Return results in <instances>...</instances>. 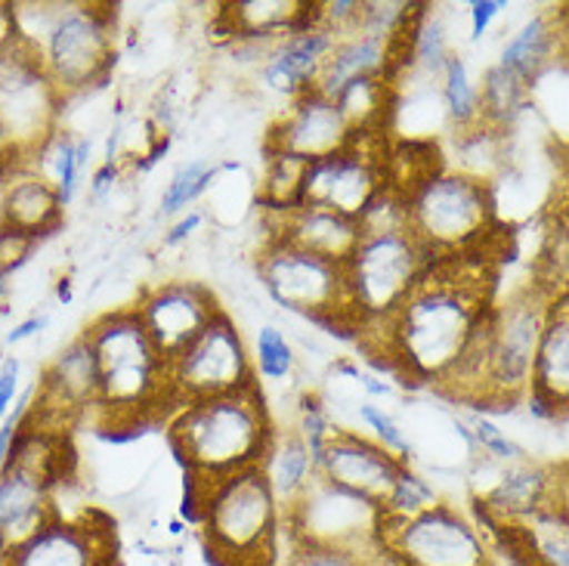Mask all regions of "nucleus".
<instances>
[{"instance_id":"obj_1","label":"nucleus","mask_w":569,"mask_h":566,"mask_svg":"<svg viewBox=\"0 0 569 566\" xmlns=\"http://www.w3.org/2000/svg\"><path fill=\"white\" fill-rule=\"evenodd\" d=\"M492 307V272L486 260H433L402 307L375 328L378 354L399 378L440 387L461 363Z\"/></svg>"},{"instance_id":"obj_2","label":"nucleus","mask_w":569,"mask_h":566,"mask_svg":"<svg viewBox=\"0 0 569 566\" xmlns=\"http://www.w3.org/2000/svg\"><path fill=\"white\" fill-rule=\"evenodd\" d=\"M276 425L260 384L223 397L186 403L171 415L173 453L186 467V483H213L263 461Z\"/></svg>"},{"instance_id":"obj_3","label":"nucleus","mask_w":569,"mask_h":566,"mask_svg":"<svg viewBox=\"0 0 569 566\" xmlns=\"http://www.w3.org/2000/svg\"><path fill=\"white\" fill-rule=\"evenodd\" d=\"M16 38L41 59L47 78L69 100L102 85L114 66V10L78 0L13 3Z\"/></svg>"},{"instance_id":"obj_4","label":"nucleus","mask_w":569,"mask_h":566,"mask_svg":"<svg viewBox=\"0 0 569 566\" xmlns=\"http://www.w3.org/2000/svg\"><path fill=\"white\" fill-rule=\"evenodd\" d=\"M186 496L204 548L220 566L279 557L284 510L260 465L213 483H186Z\"/></svg>"},{"instance_id":"obj_5","label":"nucleus","mask_w":569,"mask_h":566,"mask_svg":"<svg viewBox=\"0 0 569 566\" xmlns=\"http://www.w3.org/2000/svg\"><path fill=\"white\" fill-rule=\"evenodd\" d=\"M84 338L100 366L97 411L109 430L140 425L171 406L168 359L158 354L133 307L102 312L84 328Z\"/></svg>"},{"instance_id":"obj_6","label":"nucleus","mask_w":569,"mask_h":566,"mask_svg":"<svg viewBox=\"0 0 569 566\" xmlns=\"http://www.w3.org/2000/svg\"><path fill=\"white\" fill-rule=\"evenodd\" d=\"M409 229L433 260L470 257L496 224V201L483 180L465 170H437L406 192Z\"/></svg>"},{"instance_id":"obj_7","label":"nucleus","mask_w":569,"mask_h":566,"mask_svg":"<svg viewBox=\"0 0 569 566\" xmlns=\"http://www.w3.org/2000/svg\"><path fill=\"white\" fill-rule=\"evenodd\" d=\"M430 264L433 257L421 248L412 229L359 236L356 251L343 264L356 328L369 331L385 326L412 295Z\"/></svg>"},{"instance_id":"obj_8","label":"nucleus","mask_w":569,"mask_h":566,"mask_svg":"<svg viewBox=\"0 0 569 566\" xmlns=\"http://www.w3.org/2000/svg\"><path fill=\"white\" fill-rule=\"evenodd\" d=\"M555 300H548L536 285L513 291L486 319V378L480 406L513 409L517 399L529 397L536 350H539L545 319Z\"/></svg>"},{"instance_id":"obj_9","label":"nucleus","mask_w":569,"mask_h":566,"mask_svg":"<svg viewBox=\"0 0 569 566\" xmlns=\"http://www.w3.org/2000/svg\"><path fill=\"white\" fill-rule=\"evenodd\" d=\"M257 279L267 298L284 312L356 328L343 264L300 251L282 239H267L257 251Z\"/></svg>"},{"instance_id":"obj_10","label":"nucleus","mask_w":569,"mask_h":566,"mask_svg":"<svg viewBox=\"0 0 569 566\" xmlns=\"http://www.w3.org/2000/svg\"><path fill=\"white\" fill-rule=\"evenodd\" d=\"M251 347L227 310L213 319L186 350L168 359V397L171 415L186 403L236 394L254 387Z\"/></svg>"},{"instance_id":"obj_11","label":"nucleus","mask_w":569,"mask_h":566,"mask_svg":"<svg viewBox=\"0 0 569 566\" xmlns=\"http://www.w3.org/2000/svg\"><path fill=\"white\" fill-rule=\"evenodd\" d=\"M381 557L385 566H496L477 524L449 505L412 520H385Z\"/></svg>"},{"instance_id":"obj_12","label":"nucleus","mask_w":569,"mask_h":566,"mask_svg":"<svg viewBox=\"0 0 569 566\" xmlns=\"http://www.w3.org/2000/svg\"><path fill=\"white\" fill-rule=\"evenodd\" d=\"M66 97L47 78L41 59L16 38L0 50V128L29 158L59 130Z\"/></svg>"},{"instance_id":"obj_13","label":"nucleus","mask_w":569,"mask_h":566,"mask_svg":"<svg viewBox=\"0 0 569 566\" xmlns=\"http://www.w3.org/2000/svg\"><path fill=\"white\" fill-rule=\"evenodd\" d=\"M381 505L347 493L322 477L284 510V538L288 542H319L359 552H381Z\"/></svg>"},{"instance_id":"obj_14","label":"nucleus","mask_w":569,"mask_h":566,"mask_svg":"<svg viewBox=\"0 0 569 566\" xmlns=\"http://www.w3.org/2000/svg\"><path fill=\"white\" fill-rule=\"evenodd\" d=\"M387 183L385 137H356L347 149L307 165L303 201L359 220Z\"/></svg>"},{"instance_id":"obj_15","label":"nucleus","mask_w":569,"mask_h":566,"mask_svg":"<svg viewBox=\"0 0 569 566\" xmlns=\"http://www.w3.org/2000/svg\"><path fill=\"white\" fill-rule=\"evenodd\" d=\"M140 322L164 359L186 350L223 312L211 288L196 279H164L142 288L133 304Z\"/></svg>"},{"instance_id":"obj_16","label":"nucleus","mask_w":569,"mask_h":566,"mask_svg":"<svg viewBox=\"0 0 569 566\" xmlns=\"http://www.w3.org/2000/svg\"><path fill=\"white\" fill-rule=\"evenodd\" d=\"M353 140L356 133L347 125L338 102L319 90H307L303 97L288 102V109L276 118V125L263 140V149L284 152L310 165L341 152Z\"/></svg>"},{"instance_id":"obj_17","label":"nucleus","mask_w":569,"mask_h":566,"mask_svg":"<svg viewBox=\"0 0 569 566\" xmlns=\"http://www.w3.org/2000/svg\"><path fill=\"white\" fill-rule=\"evenodd\" d=\"M316 467L326 483H335L347 493L369 498L375 505H385V498L390 496L406 461L387 453L385 446L375 443L369 434L341 427L328 439L326 449L316 455Z\"/></svg>"},{"instance_id":"obj_18","label":"nucleus","mask_w":569,"mask_h":566,"mask_svg":"<svg viewBox=\"0 0 569 566\" xmlns=\"http://www.w3.org/2000/svg\"><path fill=\"white\" fill-rule=\"evenodd\" d=\"M335 34L319 22H310L303 29L291 31L288 38L276 41L267 50L263 62L257 66V85L270 90L279 100L295 102L307 90H316L319 71L335 50Z\"/></svg>"},{"instance_id":"obj_19","label":"nucleus","mask_w":569,"mask_h":566,"mask_svg":"<svg viewBox=\"0 0 569 566\" xmlns=\"http://www.w3.org/2000/svg\"><path fill=\"white\" fill-rule=\"evenodd\" d=\"M0 566H114L112 529L57 517L22 548L0 554Z\"/></svg>"},{"instance_id":"obj_20","label":"nucleus","mask_w":569,"mask_h":566,"mask_svg":"<svg viewBox=\"0 0 569 566\" xmlns=\"http://www.w3.org/2000/svg\"><path fill=\"white\" fill-rule=\"evenodd\" d=\"M560 502V480L557 467H541L532 461L505 465L489 489L480 496V517L486 524H520L541 508H551Z\"/></svg>"},{"instance_id":"obj_21","label":"nucleus","mask_w":569,"mask_h":566,"mask_svg":"<svg viewBox=\"0 0 569 566\" xmlns=\"http://www.w3.org/2000/svg\"><path fill=\"white\" fill-rule=\"evenodd\" d=\"M57 517L50 483L13 465L0 474V554L22 548Z\"/></svg>"},{"instance_id":"obj_22","label":"nucleus","mask_w":569,"mask_h":566,"mask_svg":"<svg viewBox=\"0 0 569 566\" xmlns=\"http://www.w3.org/2000/svg\"><path fill=\"white\" fill-rule=\"evenodd\" d=\"M267 224H270L267 239H282L300 251H310V255L326 257L335 264H347V257L353 255L359 236H362L353 217H343L331 208L307 205V201L282 217H267Z\"/></svg>"},{"instance_id":"obj_23","label":"nucleus","mask_w":569,"mask_h":566,"mask_svg":"<svg viewBox=\"0 0 569 566\" xmlns=\"http://www.w3.org/2000/svg\"><path fill=\"white\" fill-rule=\"evenodd\" d=\"M402 59H406V43H390L381 38H371L366 31L356 29L347 38L335 41L331 57L319 71L316 90L326 97H338L343 87L362 81V78H393L402 71Z\"/></svg>"},{"instance_id":"obj_24","label":"nucleus","mask_w":569,"mask_h":566,"mask_svg":"<svg viewBox=\"0 0 569 566\" xmlns=\"http://www.w3.org/2000/svg\"><path fill=\"white\" fill-rule=\"evenodd\" d=\"M316 3L307 0H236L217 13V29L229 43H276L310 26Z\"/></svg>"},{"instance_id":"obj_25","label":"nucleus","mask_w":569,"mask_h":566,"mask_svg":"<svg viewBox=\"0 0 569 566\" xmlns=\"http://www.w3.org/2000/svg\"><path fill=\"white\" fill-rule=\"evenodd\" d=\"M529 399L548 415L569 411V295L555 300L548 310L529 381Z\"/></svg>"},{"instance_id":"obj_26","label":"nucleus","mask_w":569,"mask_h":566,"mask_svg":"<svg viewBox=\"0 0 569 566\" xmlns=\"http://www.w3.org/2000/svg\"><path fill=\"white\" fill-rule=\"evenodd\" d=\"M492 533L517 566H569V508L551 505L520 524H498Z\"/></svg>"},{"instance_id":"obj_27","label":"nucleus","mask_w":569,"mask_h":566,"mask_svg":"<svg viewBox=\"0 0 569 566\" xmlns=\"http://www.w3.org/2000/svg\"><path fill=\"white\" fill-rule=\"evenodd\" d=\"M62 201L57 189L26 165L16 168L0 189V227L19 229L38 241L62 224Z\"/></svg>"},{"instance_id":"obj_28","label":"nucleus","mask_w":569,"mask_h":566,"mask_svg":"<svg viewBox=\"0 0 569 566\" xmlns=\"http://www.w3.org/2000/svg\"><path fill=\"white\" fill-rule=\"evenodd\" d=\"M260 470L270 483V489L279 498L282 510H288L298 502L316 480H319V467L310 446L298 437V430H279L272 434L270 446L263 453Z\"/></svg>"},{"instance_id":"obj_29","label":"nucleus","mask_w":569,"mask_h":566,"mask_svg":"<svg viewBox=\"0 0 569 566\" xmlns=\"http://www.w3.org/2000/svg\"><path fill=\"white\" fill-rule=\"evenodd\" d=\"M90 156H93V146L87 137H74L69 130L59 128L38 152L26 158V168L34 170L38 177L53 186L62 205H71L81 189L87 168H90Z\"/></svg>"},{"instance_id":"obj_30","label":"nucleus","mask_w":569,"mask_h":566,"mask_svg":"<svg viewBox=\"0 0 569 566\" xmlns=\"http://www.w3.org/2000/svg\"><path fill=\"white\" fill-rule=\"evenodd\" d=\"M356 137H385V125L397 109L393 78H362L335 97Z\"/></svg>"},{"instance_id":"obj_31","label":"nucleus","mask_w":569,"mask_h":566,"mask_svg":"<svg viewBox=\"0 0 569 566\" xmlns=\"http://www.w3.org/2000/svg\"><path fill=\"white\" fill-rule=\"evenodd\" d=\"M303 177L307 161L284 152L263 149V170L257 183V208L267 217H282L303 205Z\"/></svg>"},{"instance_id":"obj_32","label":"nucleus","mask_w":569,"mask_h":566,"mask_svg":"<svg viewBox=\"0 0 569 566\" xmlns=\"http://www.w3.org/2000/svg\"><path fill=\"white\" fill-rule=\"evenodd\" d=\"M555 47H557V29L555 22H551V16H532L529 22H523V29L513 34L511 41L505 43V50H501V59H498V66H505L513 75H520L523 81H532L536 75H539L551 57H555Z\"/></svg>"},{"instance_id":"obj_33","label":"nucleus","mask_w":569,"mask_h":566,"mask_svg":"<svg viewBox=\"0 0 569 566\" xmlns=\"http://www.w3.org/2000/svg\"><path fill=\"white\" fill-rule=\"evenodd\" d=\"M449 59H452V50H449V41H446V29H442L440 16L433 13L430 7H421V13L415 19L409 38H406L402 69L421 71L427 78L440 81V75Z\"/></svg>"},{"instance_id":"obj_34","label":"nucleus","mask_w":569,"mask_h":566,"mask_svg":"<svg viewBox=\"0 0 569 566\" xmlns=\"http://www.w3.org/2000/svg\"><path fill=\"white\" fill-rule=\"evenodd\" d=\"M440 100L446 115L452 118L461 133L483 125V109H480V85L470 78V69L465 57H456L446 62L440 75Z\"/></svg>"},{"instance_id":"obj_35","label":"nucleus","mask_w":569,"mask_h":566,"mask_svg":"<svg viewBox=\"0 0 569 566\" xmlns=\"http://www.w3.org/2000/svg\"><path fill=\"white\" fill-rule=\"evenodd\" d=\"M217 173H220V165L211 158H189L183 165H177L171 180L164 183L158 211L164 217H180V214L192 211L196 201L211 192V186L217 183Z\"/></svg>"},{"instance_id":"obj_36","label":"nucleus","mask_w":569,"mask_h":566,"mask_svg":"<svg viewBox=\"0 0 569 566\" xmlns=\"http://www.w3.org/2000/svg\"><path fill=\"white\" fill-rule=\"evenodd\" d=\"M527 87L529 85L520 75H513L505 66L486 69L483 81H480V109H483L486 128H508L513 118L520 115V109H523Z\"/></svg>"},{"instance_id":"obj_37","label":"nucleus","mask_w":569,"mask_h":566,"mask_svg":"<svg viewBox=\"0 0 569 566\" xmlns=\"http://www.w3.org/2000/svg\"><path fill=\"white\" fill-rule=\"evenodd\" d=\"M251 359H254L257 384L263 378L267 384L284 387V384H291L295 371H298V350H295V344H291V338L284 335L282 328L272 326V322L254 331Z\"/></svg>"},{"instance_id":"obj_38","label":"nucleus","mask_w":569,"mask_h":566,"mask_svg":"<svg viewBox=\"0 0 569 566\" xmlns=\"http://www.w3.org/2000/svg\"><path fill=\"white\" fill-rule=\"evenodd\" d=\"M421 7L425 3H406V0H362L359 31L381 41L406 43Z\"/></svg>"},{"instance_id":"obj_39","label":"nucleus","mask_w":569,"mask_h":566,"mask_svg":"<svg viewBox=\"0 0 569 566\" xmlns=\"http://www.w3.org/2000/svg\"><path fill=\"white\" fill-rule=\"evenodd\" d=\"M437 505H440V498L433 493V486L418 470L406 465L402 474L397 477V483H393L390 496L385 498L381 514H385V520H412V517L437 508Z\"/></svg>"},{"instance_id":"obj_40","label":"nucleus","mask_w":569,"mask_h":566,"mask_svg":"<svg viewBox=\"0 0 569 566\" xmlns=\"http://www.w3.org/2000/svg\"><path fill=\"white\" fill-rule=\"evenodd\" d=\"M282 566H385L381 552H359L319 542H288Z\"/></svg>"},{"instance_id":"obj_41","label":"nucleus","mask_w":569,"mask_h":566,"mask_svg":"<svg viewBox=\"0 0 569 566\" xmlns=\"http://www.w3.org/2000/svg\"><path fill=\"white\" fill-rule=\"evenodd\" d=\"M356 421L369 430V437L375 443H381L387 453H393L397 458H402L406 465H409V458L415 455V446L409 434L402 430L397 418L385 409V406H378V403H371V399H362V403H356Z\"/></svg>"},{"instance_id":"obj_42","label":"nucleus","mask_w":569,"mask_h":566,"mask_svg":"<svg viewBox=\"0 0 569 566\" xmlns=\"http://www.w3.org/2000/svg\"><path fill=\"white\" fill-rule=\"evenodd\" d=\"M356 224H359L362 236L409 229V201H406V192L397 189V186L385 183V189L369 201V208L359 214Z\"/></svg>"},{"instance_id":"obj_43","label":"nucleus","mask_w":569,"mask_h":566,"mask_svg":"<svg viewBox=\"0 0 569 566\" xmlns=\"http://www.w3.org/2000/svg\"><path fill=\"white\" fill-rule=\"evenodd\" d=\"M295 430H298V437L310 446V453L319 455L326 449V443L341 427L335 425V418H331V409H328L326 403L313 394H303L298 399V418H295Z\"/></svg>"},{"instance_id":"obj_44","label":"nucleus","mask_w":569,"mask_h":566,"mask_svg":"<svg viewBox=\"0 0 569 566\" xmlns=\"http://www.w3.org/2000/svg\"><path fill=\"white\" fill-rule=\"evenodd\" d=\"M362 19V0H326L316 3V22L335 38H347L359 29Z\"/></svg>"},{"instance_id":"obj_45","label":"nucleus","mask_w":569,"mask_h":566,"mask_svg":"<svg viewBox=\"0 0 569 566\" xmlns=\"http://www.w3.org/2000/svg\"><path fill=\"white\" fill-rule=\"evenodd\" d=\"M470 443H477L480 449H483L489 458H496L501 465H513V461H523V453H520V446H513L511 439L505 437L501 430H498L492 421H486V418H477L473 421V430H470Z\"/></svg>"},{"instance_id":"obj_46","label":"nucleus","mask_w":569,"mask_h":566,"mask_svg":"<svg viewBox=\"0 0 569 566\" xmlns=\"http://www.w3.org/2000/svg\"><path fill=\"white\" fill-rule=\"evenodd\" d=\"M34 245L38 241L26 236V232H19V229H10V227H0V272H13L19 269L29 255L34 251Z\"/></svg>"},{"instance_id":"obj_47","label":"nucleus","mask_w":569,"mask_h":566,"mask_svg":"<svg viewBox=\"0 0 569 566\" xmlns=\"http://www.w3.org/2000/svg\"><path fill=\"white\" fill-rule=\"evenodd\" d=\"M16 394H19V359H16V356H7L3 366H0V425L10 418Z\"/></svg>"},{"instance_id":"obj_48","label":"nucleus","mask_w":569,"mask_h":566,"mask_svg":"<svg viewBox=\"0 0 569 566\" xmlns=\"http://www.w3.org/2000/svg\"><path fill=\"white\" fill-rule=\"evenodd\" d=\"M118 180H121V165H106V161H102V168L93 170V177H90V183H87V189H90V201L112 199Z\"/></svg>"},{"instance_id":"obj_49","label":"nucleus","mask_w":569,"mask_h":566,"mask_svg":"<svg viewBox=\"0 0 569 566\" xmlns=\"http://www.w3.org/2000/svg\"><path fill=\"white\" fill-rule=\"evenodd\" d=\"M204 220H208V214L199 211V208L180 214V217H177V224L171 227V232L164 236V245H183V241H189L201 227H204Z\"/></svg>"},{"instance_id":"obj_50","label":"nucleus","mask_w":569,"mask_h":566,"mask_svg":"<svg viewBox=\"0 0 569 566\" xmlns=\"http://www.w3.org/2000/svg\"><path fill=\"white\" fill-rule=\"evenodd\" d=\"M501 13V3L496 0H486V3H470V31L473 38H483L486 29L492 26V19Z\"/></svg>"},{"instance_id":"obj_51","label":"nucleus","mask_w":569,"mask_h":566,"mask_svg":"<svg viewBox=\"0 0 569 566\" xmlns=\"http://www.w3.org/2000/svg\"><path fill=\"white\" fill-rule=\"evenodd\" d=\"M43 326H47V316H29L26 322H19V326L7 335V340H10V344H19V340L31 338L34 331H41Z\"/></svg>"},{"instance_id":"obj_52","label":"nucleus","mask_w":569,"mask_h":566,"mask_svg":"<svg viewBox=\"0 0 569 566\" xmlns=\"http://www.w3.org/2000/svg\"><path fill=\"white\" fill-rule=\"evenodd\" d=\"M557 480H560V502L557 505H567L569 508V465L557 467Z\"/></svg>"},{"instance_id":"obj_53","label":"nucleus","mask_w":569,"mask_h":566,"mask_svg":"<svg viewBox=\"0 0 569 566\" xmlns=\"http://www.w3.org/2000/svg\"><path fill=\"white\" fill-rule=\"evenodd\" d=\"M7 279H10V276H7V272H0V304H3L7 295H10V282H7Z\"/></svg>"},{"instance_id":"obj_54","label":"nucleus","mask_w":569,"mask_h":566,"mask_svg":"<svg viewBox=\"0 0 569 566\" xmlns=\"http://www.w3.org/2000/svg\"><path fill=\"white\" fill-rule=\"evenodd\" d=\"M244 566H282L279 557H270V560H254V564H244Z\"/></svg>"}]
</instances>
